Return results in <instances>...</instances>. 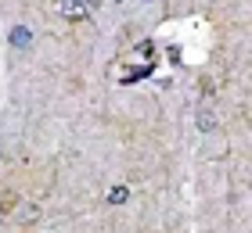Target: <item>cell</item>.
I'll list each match as a JSON object with an SVG mask.
<instances>
[{
  "mask_svg": "<svg viewBox=\"0 0 252 233\" xmlns=\"http://www.w3.org/2000/svg\"><path fill=\"white\" fill-rule=\"evenodd\" d=\"M51 4H54V11H58L62 18L83 22V18H90V15L101 7V0H51Z\"/></svg>",
  "mask_w": 252,
  "mask_h": 233,
  "instance_id": "obj_1",
  "label": "cell"
},
{
  "mask_svg": "<svg viewBox=\"0 0 252 233\" xmlns=\"http://www.w3.org/2000/svg\"><path fill=\"white\" fill-rule=\"evenodd\" d=\"M15 208H18V212H15L18 223H36V219H40V208L32 205V201H22V205H15Z\"/></svg>",
  "mask_w": 252,
  "mask_h": 233,
  "instance_id": "obj_2",
  "label": "cell"
},
{
  "mask_svg": "<svg viewBox=\"0 0 252 233\" xmlns=\"http://www.w3.org/2000/svg\"><path fill=\"white\" fill-rule=\"evenodd\" d=\"M198 126H202V129H213V115H209V111H202V122H198Z\"/></svg>",
  "mask_w": 252,
  "mask_h": 233,
  "instance_id": "obj_3",
  "label": "cell"
},
{
  "mask_svg": "<svg viewBox=\"0 0 252 233\" xmlns=\"http://www.w3.org/2000/svg\"><path fill=\"white\" fill-rule=\"evenodd\" d=\"M7 208H11V205H7V194L0 190V215H7Z\"/></svg>",
  "mask_w": 252,
  "mask_h": 233,
  "instance_id": "obj_4",
  "label": "cell"
}]
</instances>
